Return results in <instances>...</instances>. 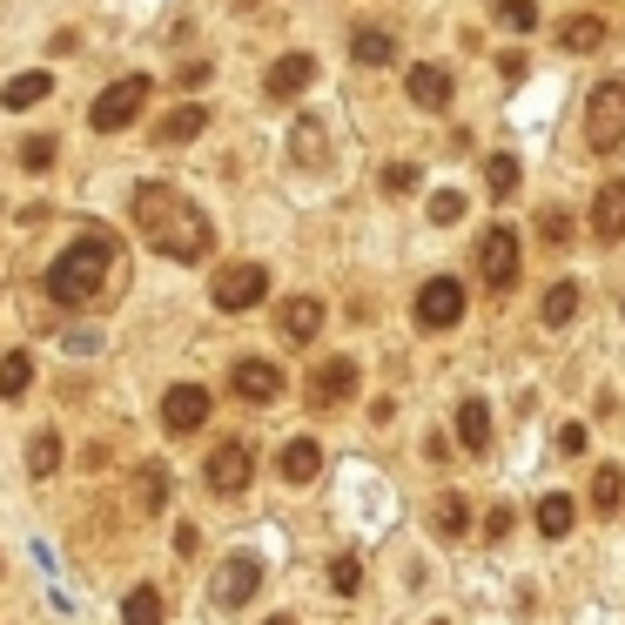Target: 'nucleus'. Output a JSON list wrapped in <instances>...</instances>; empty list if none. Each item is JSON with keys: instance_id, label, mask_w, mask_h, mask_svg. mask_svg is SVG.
I'll use <instances>...</instances> for the list:
<instances>
[{"instance_id": "b1692460", "label": "nucleus", "mask_w": 625, "mask_h": 625, "mask_svg": "<svg viewBox=\"0 0 625 625\" xmlns=\"http://www.w3.org/2000/svg\"><path fill=\"white\" fill-rule=\"evenodd\" d=\"M28 384H34V356H28V350L0 356V397H8V404H21V397H28Z\"/></svg>"}, {"instance_id": "5701e85b", "label": "nucleus", "mask_w": 625, "mask_h": 625, "mask_svg": "<svg viewBox=\"0 0 625 625\" xmlns=\"http://www.w3.org/2000/svg\"><path fill=\"white\" fill-rule=\"evenodd\" d=\"M48 95H54V74H48V67L14 74L8 87H0V102H8V108H34V102H48Z\"/></svg>"}, {"instance_id": "4be33fe9", "label": "nucleus", "mask_w": 625, "mask_h": 625, "mask_svg": "<svg viewBox=\"0 0 625 625\" xmlns=\"http://www.w3.org/2000/svg\"><path fill=\"white\" fill-rule=\"evenodd\" d=\"M559 48H565V54H598V48H605V21H598V14H572V21L559 28Z\"/></svg>"}, {"instance_id": "aec40b11", "label": "nucleus", "mask_w": 625, "mask_h": 625, "mask_svg": "<svg viewBox=\"0 0 625 625\" xmlns=\"http://www.w3.org/2000/svg\"><path fill=\"white\" fill-rule=\"evenodd\" d=\"M202 128H209V108H202V102H183L175 115H162V122H155V142H168V148H175V142H196Z\"/></svg>"}, {"instance_id": "c9c22d12", "label": "nucleus", "mask_w": 625, "mask_h": 625, "mask_svg": "<svg viewBox=\"0 0 625 625\" xmlns=\"http://www.w3.org/2000/svg\"><path fill=\"white\" fill-rule=\"evenodd\" d=\"M458 216H465V196L458 189H437L430 196V222H458Z\"/></svg>"}, {"instance_id": "393cba45", "label": "nucleus", "mask_w": 625, "mask_h": 625, "mask_svg": "<svg viewBox=\"0 0 625 625\" xmlns=\"http://www.w3.org/2000/svg\"><path fill=\"white\" fill-rule=\"evenodd\" d=\"M572 518H579V511H572V498H565V491H545V498H539V531H545V539H565Z\"/></svg>"}, {"instance_id": "c756f323", "label": "nucleus", "mask_w": 625, "mask_h": 625, "mask_svg": "<svg viewBox=\"0 0 625 625\" xmlns=\"http://www.w3.org/2000/svg\"><path fill=\"white\" fill-rule=\"evenodd\" d=\"M54 465H61V430H34V437H28V471L48 478Z\"/></svg>"}, {"instance_id": "7c9ffc66", "label": "nucleus", "mask_w": 625, "mask_h": 625, "mask_svg": "<svg viewBox=\"0 0 625 625\" xmlns=\"http://www.w3.org/2000/svg\"><path fill=\"white\" fill-rule=\"evenodd\" d=\"M430 524L444 531V539H458V531H471V504L465 498H437L430 504Z\"/></svg>"}, {"instance_id": "423d86ee", "label": "nucleus", "mask_w": 625, "mask_h": 625, "mask_svg": "<svg viewBox=\"0 0 625 625\" xmlns=\"http://www.w3.org/2000/svg\"><path fill=\"white\" fill-rule=\"evenodd\" d=\"M202 478H209V491L236 498V491H249V485H256V451H249L242 437H229V444H216V451H209Z\"/></svg>"}, {"instance_id": "f257e3e1", "label": "nucleus", "mask_w": 625, "mask_h": 625, "mask_svg": "<svg viewBox=\"0 0 625 625\" xmlns=\"http://www.w3.org/2000/svg\"><path fill=\"white\" fill-rule=\"evenodd\" d=\"M135 229H142V242L155 249V256H168V262H202L209 249H216V229H209V216L175 189V183H142L135 189Z\"/></svg>"}, {"instance_id": "4468645a", "label": "nucleus", "mask_w": 625, "mask_h": 625, "mask_svg": "<svg viewBox=\"0 0 625 625\" xmlns=\"http://www.w3.org/2000/svg\"><path fill=\"white\" fill-rule=\"evenodd\" d=\"M310 81H316V54H283L270 74H262V87H270V102H296Z\"/></svg>"}, {"instance_id": "a19ab883", "label": "nucleus", "mask_w": 625, "mask_h": 625, "mask_svg": "<svg viewBox=\"0 0 625 625\" xmlns=\"http://www.w3.org/2000/svg\"><path fill=\"white\" fill-rule=\"evenodd\" d=\"M559 451H565V458L585 451V424H559Z\"/></svg>"}, {"instance_id": "6e6552de", "label": "nucleus", "mask_w": 625, "mask_h": 625, "mask_svg": "<svg viewBox=\"0 0 625 625\" xmlns=\"http://www.w3.org/2000/svg\"><path fill=\"white\" fill-rule=\"evenodd\" d=\"M229 390L242 397V404H277L283 397V371L270 364V356H236V371H229Z\"/></svg>"}, {"instance_id": "9d476101", "label": "nucleus", "mask_w": 625, "mask_h": 625, "mask_svg": "<svg viewBox=\"0 0 625 625\" xmlns=\"http://www.w3.org/2000/svg\"><path fill=\"white\" fill-rule=\"evenodd\" d=\"M209 410H216V397H209L202 384H175V390L162 397V424H168L175 437H196V430L209 424Z\"/></svg>"}, {"instance_id": "39448f33", "label": "nucleus", "mask_w": 625, "mask_h": 625, "mask_svg": "<svg viewBox=\"0 0 625 625\" xmlns=\"http://www.w3.org/2000/svg\"><path fill=\"white\" fill-rule=\"evenodd\" d=\"M262 296H270V270H262V262H222L216 270V283H209V303L216 310H256Z\"/></svg>"}, {"instance_id": "412c9836", "label": "nucleus", "mask_w": 625, "mask_h": 625, "mask_svg": "<svg viewBox=\"0 0 625 625\" xmlns=\"http://www.w3.org/2000/svg\"><path fill=\"white\" fill-rule=\"evenodd\" d=\"M316 471H323V444H316V437H290V444H283V478H290V485H310Z\"/></svg>"}, {"instance_id": "dca6fc26", "label": "nucleus", "mask_w": 625, "mask_h": 625, "mask_svg": "<svg viewBox=\"0 0 625 625\" xmlns=\"http://www.w3.org/2000/svg\"><path fill=\"white\" fill-rule=\"evenodd\" d=\"M592 229H598L605 242L625 236V175H612V183L598 189V202H592Z\"/></svg>"}, {"instance_id": "7ed1b4c3", "label": "nucleus", "mask_w": 625, "mask_h": 625, "mask_svg": "<svg viewBox=\"0 0 625 625\" xmlns=\"http://www.w3.org/2000/svg\"><path fill=\"white\" fill-rule=\"evenodd\" d=\"M148 95H155V81H148V74H122V81H108L102 95L87 102V128H95V135H122L128 122H142Z\"/></svg>"}, {"instance_id": "bb28decb", "label": "nucleus", "mask_w": 625, "mask_h": 625, "mask_svg": "<svg viewBox=\"0 0 625 625\" xmlns=\"http://www.w3.org/2000/svg\"><path fill=\"white\" fill-rule=\"evenodd\" d=\"M122 625H162V592L155 585H135L122 598Z\"/></svg>"}, {"instance_id": "4c0bfd02", "label": "nucleus", "mask_w": 625, "mask_h": 625, "mask_svg": "<svg viewBox=\"0 0 625 625\" xmlns=\"http://www.w3.org/2000/svg\"><path fill=\"white\" fill-rule=\"evenodd\" d=\"M539 229H545V242H565V236H572V216H565L559 202H552V209L539 216Z\"/></svg>"}, {"instance_id": "79ce46f5", "label": "nucleus", "mask_w": 625, "mask_h": 625, "mask_svg": "<svg viewBox=\"0 0 625 625\" xmlns=\"http://www.w3.org/2000/svg\"><path fill=\"white\" fill-rule=\"evenodd\" d=\"M262 625H296V618H290V612H277V618H262Z\"/></svg>"}, {"instance_id": "1a4fd4ad", "label": "nucleus", "mask_w": 625, "mask_h": 625, "mask_svg": "<svg viewBox=\"0 0 625 625\" xmlns=\"http://www.w3.org/2000/svg\"><path fill=\"white\" fill-rule=\"evenodd\" d=\"M465 316V283L458 277H430L424 290H417V323L424 330H451Z\"/></svg>"}, {"instance_id": "f704fd0d", "label": "nucleus", "mask_w": 625, "mask_h": 625, "mask_svg": "<svg viewBox=\"0 0 625 625\" xmlns=\"http://www.w3.org/2000/svg\"><path fill=\"white\" fill-rule=\"evenodd\" d=\"M330 585H336L343 598H350V592H364V565H356V559H336V565H330Z\"/></svg>"}, {"instance_id": "e433bc0d", "label": "nucleus", "mask_w": 625, "mask_h": 625, "mask_svg": "<svg viewBox=\"0 0 625 625\" xmlns=\"http://www.w3.org/2000/svg\"><path fill=\"white\" fill-rule=\"evenodd\" d=\"M209 74H216L209 61H183V67H175V87H183V95H196V87H202Z\"/></svg>"}, {"instance_id": "9b49d317", "label": "nucleus", "mask_w": 625, "mask_h": 625, "mask_svg": "<svg viewBox=\"0 0 625 625\" xmlns=\"http://www.w3.org/2000/svg\"><path fill=\"white\" fill-rule=\"evenodd\" d=\"M256 585H262V565H256L249 552H236V559H222V572H216V605H222V612H242V605L256 598Z\"/></svg>"}, {"instance_id": "6ab92c4d", "label": "nucleus", "mask_w": 625, "mask_h": 625, "mask_svg": "<svg viewBox=\"0 0 625 625\" xmlns=\"http://www.w3.org/2000/svg\"><path fill=\"white\" fill-rule=\"evenodd\" d=\"M277 323H283V336H290V343H296V350H303V343H310V336H316V330H323V303H316V296H290V303H283V316H277Z\"/></svg>"}, {"instance_id": "58836bf2", "label": "nucleus", "mask_w": 625, "mask_h": 625, "mask_svg": "<svg viewBox=\"0 0 625 625\" xmlns=\"http://www.w3.org/2000/svg\"><path fill=\"white\" fill-rule=\"evenodd\" d=\"M384 189H390V196L417 189V168H410V162H390V168H384Z\"/></svg>"}, {"instance_id": "a211bd4d", "label": "nucleus", "mask_w": 625, "mask_h": 625, "mask_svg": "<svg viewBox=\"0 0 625 625\" xmlns=\"http://www.w3.org/2000/svg\"><path fill=\"white\" fill-rule=\"evenodd\" d=\"M458 444H465L471 458L491 451V410H485V397H465V404H458Z\"/></svg>"}, {"instance_id": "72a5a7b5", "label": "nucleus", "mask_w": 625, "mask_h": 625, "mask_svg": "<svg viewBox=\"0 0 625 625\" xmlns=\"http://www.w3.org/2000/svg\"><path fill=\"white\" fill-rule=\"evenodd\" d=\"M21 168H28V175H34V168H54V142H48V135H28V142H21Z\"/></svg>"}, {"instance_id": "cd10ccee", "label": "nucleus", "mask_w": 625, "mask_h": 625, "mask_svg": "<svg viewBox=\"0 0 625 625\" xmlns=\"http://www.w3.org/2000/svg\"><path fill=\"white\" fill-rule=\"evenodd\" d=\"M539 316H545L552 330H559V323H572V316H579V283H552V290H545V303H539Z\"/></svg>"}, {"instance_id": "f03ea898", "label": "nucleus", "mask_w": 625, "mask_h": 625, "mask_svg": "<svg viewBox=\"0 0 625 625\" xmlns=\"http://www.w3.org/2000/svg\"><path fill=\"white\" fill-rule=\"evenodd\" d=\"M115 262H122V249H115V236H108V229L74 236V242L48 262V296H54L61 310H87V303H102V296H108V283H115Z\"/></svg>"}, {"instance_id": "ddd939ff", "label": "nucleus", "mask_w": 625, "mask_h": 625, "mask_svg": "<svg viewBox=\"0 0 625 625\" xmlns=\"http://www.w3.org/2000/svg\"><path fill=\"white\" fill-rule=\"evenodd\" d=\"M451 95H458V81H451V67H437V61H417L410 67V102L417 108H451Z\"/></svg>"}, {"instance_id": "0eeeda50", "label": "nucleus", "mask_w": 625, "mask_h": 625, "mask_svg": "<svg viewBox=\"0 0 625 625\" xmlns=\"http://www.w3.org/2000/svg\"><path fill=\"white\" fill-rule=\"evenodd\" d=\"M518 262H524V249H518V229H485V242H478V270H485V283L491 290H511L518 283Z\"/></svg>"}, {"instance_id": "473e14b6", "label": "nucleus", "mask_w": 625, "mask_h": 625, "mask_svg": "<svg viewBox=\"0 0 625 625\" xmlns=\"http://www.w3.org/2000/svg\"><path fill=\"white\" fill-rule=\"evenodd\" d=\"M485 189H491L498 202L518 189V155H491V162H485Z\"/></svg>"}, {"instance_id": "f3484780", "label": "nucleus", "mask_w": 625, "mask_h": 625, "mask_svg": "<svg viewBox=\"0 0 625 625\" xmlns=\"http://www.w3.org/2000/svg\"><path fill=\"white\" fill-rule=\"evenodd\" d=\"M350 61L356 67H390L397 61V34L390 28H356L350 34Z\"/></svg>"}, {"instance_id": "2eb2a0df", "label": "nucleus", "mask_w": 625, "mask_h": 625, "mask_svg": "<svg viewBox=\"0 0 625 625\" xmlns=\"http://www.w3.org/2000/svg\"><path fill=\"white\" fill-rule=\"evenodd\" d=\"M350 390H356V356H330V364L316 371V384H310V404L316 410H336Z\"/></svg>"}, {"instance_id": "20e7f679", "label": "nucleus", "mask_w": 625, "mask_h": 625, "mask_svg": "<svg viewBox=\"0 0 625 625\" xmlns=\"http://www.w3.org/2000/svg\"><path fill=\"white\" fill-rule=\"evenodd\" d=\"M585 148L592 155H618L625 148V81H598L592 102H585Z\"/></svg>"}, {"instance_id": "c85d7f7f", "label": "nucleus", "mask_w": 625, "mask_h": 625, "mask_svg": "<svg viewBox=\"0 0 625 625\" xmlns=\"http://www.w3.org/2000/svg\"><path fill=\"white\" fill-rule=\"evenodd\" d=\"M135 504H142V511H162V504H168V471H162V465H142V471H135Z\"/></svg>"}, {"instance_id": "f8f14e48", "label": "nucleus", "mask_w": 625, "mask_h": 625, "mask_svg": "<svg viewBox=\"0 0 625 625\" xmlns=\"http://www.w3.org/2000/svg\"><path fill=\"white\" fill-rule=\"evenodd\" d=\"M290 162H296L303 175H323V168H330V128H323L316 115H303V122L290 128Z\"/></svg>"}, {"instance_id": "a878e982", "label": "nucleus", "mask_w": 625, "mask_h": 625, "mask_svg": "<svg viewBox=\"0 0 625 625\" xmlns=\"http://www.w3.org/2000/svg\"><path fill=\"white\" fill-rule=\"evenodd\" d=\"M618 498H625V471H618V465H598V471H592V511H605V518H612V511H618Z\"/></svg>"}, {"instance_id": "ea45409f", "label": "nucleus", "mask_w": 625, "mask_h": 625, "mask_svg": "<svg viewBox=\"0 0 625 625\" xmlns=\"http://www.w3.org/2000/svg\"><path fill=\"white\" fill-rule=\"evenodd\" d=\"M498 74H504V81H524V74H531V61H524L518 48H504V54H498Z\"/></svg>"}, {"instance_id": "2f4dec72", "label": "nucleus", "mask_w": 625, "mask_h": 625, "mask_svg": "<svg viewBox=\"0 0 625 625\" xmlns=\"http://www.w3.org/2000/svg\"><path fill=\"white\" fill-rule=\"evenodd\" d=\"M498 28L504 34H531L539 28V0H498Z\"/></svg>"}]
</instances>
